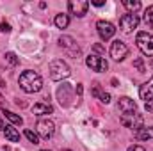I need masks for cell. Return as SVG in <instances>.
Returning <instances> with one entry per match:
<instances>
[{"instance_id":"6da1fadb","label":"cell","mask_w":153,"mask_h":151,"mask_svg":"<svg viewBox=\"0 0 153 151\" xmlns=\"http://www.w3.org/2000/svg\"><path fill=\"white\" fill-rule=\"evenodd\" d=\"M20 87L25 91V93H29V94H32V93H39L41 89H43V78L39 76V73L36 71H32V70H27V71H23L22 75H20Z\"/></svg>"},{"instance_id":"7a4b0ae2","label":"cell","mask_w":153,"mask_h":151,"mask_svg":"<svg viewBox=\"0 0 153 151\" xmlns=\"http://www.w3.org/2000/svg\"><path fill=\"white\" fill-rule=\"evenodd\" d=\"M70 73H71V70H70V66H68L66 61L55 59V61L50 62V78H52V80H55V82L64 80V78L70 76Z\"/></svg>"},{"instance_id":"3957f363","label":"cell","mask_w":153,"mask_h":151,"mask_svg":"<svg viewBox=\"0 0 153 151\" xmlns=\"http://www.w3.org/2000/svg\"><path fill=\"white\" fill-rule=\"evenodd\" d=\"M135 43H137V48H139L144 55L153 57V34L143 30V32H139V34H137Z\"/></svg>"},{"instance_id":"277c9868","label":"cell","mask_w":153,"mask_h":151,"mask_svg":"<svg viewBox=\"0 0 153 151\" xmlns=\"http://www.w3.org/2000/svg\"><path fill=\"white\" fill-rule=\"evenodd\" d=\"M85 64L91 71H96V73H102V71L109 70V62L105 61V57H100V55H94V53L85 57Z\"/></svg>"},{"instance_id":"5b68a950","label":"cell","mask_w":153,"mask_h":151,"mask_svg":"<svg viewBox=\"0 0 153 151\" xmlns=\"http://www.w3.org/2000/svg\"><path fill=\"white\" fill-rule=\"evenodd\" d=\"M57 100L62 107H70L73 101V87L71 84H62L57 89Z\"/></svg>"},{"instance_id":"8992f818","label":"cell","mask_w":153,"mask_h":151,"mask_svg":"<svg viewBox=\"0 0 153 151\" xmlns=\"http://www.w3.org/2000/svg\"><path fill=\"white\" fill-rule=\"evenodd\" d=\"M128 53H130V50H128V46L123 41H119V39L112 41V44H111V57L114 61H125L128 57Z\"/></svg>"},{"instance_id":"52a82bcc","label":"cell","mask_w":153,"mask_h":151,"mask_svg":"<svg viewBox=\"0 0 153 151\" xmlns=\"http://www.w3.org/2000/svg\"><path fill=\"white\" fill-rule=\"evenodd\" d=\"M137 25H139V16H137V14H132V13L121 16V20H119V29H121V32H125V34H128V32H132L134 29H137Z\"/></svg>"},{"instance_id":"ba28073f","label":"cell","mask_w":153,"mask_h":151,"mask_svg":"<svg viewBox=\"0 0 153 151\" xmlns=\"http://www.w3.org/2000/svg\"><path fill=\"white\" fill-rule=\"evenodd\" d=\"M38 135L41 139H45V141H48L52 135H53V130H55V124L50 121V119H39L38 121Z\"/></svg>"},{"instance_id":"9c48e42d","label":"cell","mask_w":153,"mask_h":151,"mask_svg":"<svg viewBox=\"0 0 153 151\" xmlns=\"http://www.w3.org/2000/svg\"><path fill=\"white\" fill-rule=\"evenodd\" d=\"M96 29H98V34H100V38L103 41H109L116 34V27L111 21H107V20H100L96 23Z\"/></svg>"},{"instance_id":"30bf717a","label":"cell","mask_w":153,"mask_h":151,"mask_svg":"<svg viewBox=\"0 0 153 151\" xmlns=\"http://www.w3.org/2000/svg\"><path fill=\"white\" fill-rule=\"evenodd\" d=\"M68 9H70L71 14H75V16H78V18H82V16L87 14L89 2H85V0H71V2L68 4Z\"/></svg>"},{"instance_id":"8fae6325","label":"cell","mask_w":153,"mask_h":151,"mask_svg":"<svg viewBox=\"0 0 153 151\" xmlns=\"http://www.w3.org/2000/svg\"><path fill=\"white\" fill-rule=\"evenodd\" d=\"M59 44H61L62 48H66L68 53L73 55L75 59L80 55V46L75 43V39L73 38H70V36H61V38H59Z\"/></svg>"},{"instance_id":"7c38bea8","label":"cell","mask_w":153,"mask_h":151,"mask_svg":"<svg viewBox=\"0 0 153 151\" xmlns=\"http://www.w3.org/2000/svg\"><path fill=\"white\" fill-rule=\"evenodd\" d=\"M117 107H119V110L123 112V115H130V114H135V112H137V105H135V101H134L132 98H128V96L119 98Z\"/></svg>"},{"instance_id":"4fadbf2b","label":"cell","mask_w":153,"mask_h":151,"mask_svg":"<svg viewBox=\"0 0 153 151\" xmlns=\"http://www.w3.org/2000/svg\"><path fill=\"white\" fill-rule=\"evenodd\" d=\"M139 96H141V100H144V101H152L153 100V76L146 82V84L141 85Z\"/></svg>"},{"instance_id":"5bb4252c","label":"cell","mask_w":153,"mask_h":151,"mask_svg":"<svg viewBox=\"0 0 153 151\" xmlns=\"http://www.w3.org/2000/svg\"><path fill=\"white\" fill-rule=\"evenodd\" d=\"M135 137L139 141H150L153 139V126H141L135 130Z\"/></svg>"},{"instance_id":"9a60e30c","label":"cell","mask_w":153,"mask_h":151,"mask_svg":"<svg viewBox=\"0 0 153 151\" xmlns=\"http://www.w3.org/2000/svg\"><path fill=\"white\" fill-rule=\"evenodd\" d=\"M53 112V107L50 103H36L32 107V114L36 115H45V114H52Z\"/></svg>"},{"instance_id":"2e32d148","label":"cell","mask_w":153,"mask_h":151,"mask_svg":"<svg viewBox=\"0 0 153 151\" xmlns=\"http://www.w3.org/2000/svg\"><path fill=\"white\" fill-rule=\"evenodd\" d=\"M4 133H5V139H7L9 142H18V141H20V133H18L16 128H13V126H5V128H4Z\"/></svg>"},{"instance_id":"e0dca14e","label":"cell","mask_w":153,"mask_h":151,"mask_svg":"<svg viewBox=\"0 0 153 151\" xmlns=\"http://www.w3.org/2000/svg\"><path fill=\"white\" fill-rule=\"evenodd\" d=\"M55 25H57V29H66L68 25H70V16L68 14H64V13H59L57 16H55Z\"/></svg>"},{"instance_id":"ac0fdd59","label":"cell","mask_w":153,"mask_h":151,"mask_svg":"<svg viewBox=\"0 0 153 151\" xmlns=\"http://www.w3.org/2000/svg\"><path fill=\"white\" fill-rule=\"evenodd\" d=\"M123 5H125L132 14H135V13L141 9V2H139V0H123Z\"/></svg>"},{"instance_id":"d6986e66","label":"cell","mask_w":153,"mask_h":151,"mask_svg":"<svg viewBox=\"0 0 153 151\" xmlns=\"http://www.w3.org/2000/svg\"><path fill=\"white\" fill-rule=\"evenodd\" d=\"M4 114H5V117H7L13 124H18V126H22V124H23V119H22L18 114L11 112V110H4Z\"/></svg>"},{"instance_id":"ffe728a7","label":"cell","mask_w":153,"mask_h":151,"mask_svg":"<svg viewBox=\"0 0 153 151\" xmlns=\"http://www.w3.org/2000/svg\"><path fill=\"white\" fill-rule=\"evenodd\" d=\"M144 23H146L150 29H153V5H150V7L144 11Z\"/></svg>"},{"instance_id":"44dd1931","label":"cell","mask_w":153,"mask_h":151,"mask_svg":"<svg viewBox=\"0 0 153 151\" xmlns=\"http://www.w3.org/2000/svg\"><path fill=\"white\" fill-rule=\"evenodd\" d=\"M23 135H25L32 144H39V135H38V133H34L32 130H25V132H23Z\"/></svg>"},{"instance_id":"7402d4cb","label":"cell","mask_w":153,"mask_h":151,"mask_svg":"<svg viewBox=\"0 0 153 151\" xmlns=\"http://www.w3.org/2000/svg\"><path fill=\"white\" fill-rule=\"evenodd\" d=\"M5 61H7L11 66H18V64H20V59H18L16 53H13V52H7V53H5Z\"/></svg>"},{"instance_id":"603a6c76","label":"cell","mask_w":153,"mask_h":151,"mask_svg":"<svg viewBox=\"0 0 153 151\" xmlns=\"http://www.w3.org/2000/svg\"><path fill=\"white\" fill-rule=\"evenodd\" d=\"M134 66L137 68V71H139V73H144V71H146V66H144V62H143V59H141V57H137V59L134 61Z\"/></svg>"},{"instance_id":"cb8c5ba5","label":"cell","mask_w":153,"mask_h":151,"mask_svg":"<svg viewBox=\"0 0 153 151\" xmlns=\"http://www.w3.org/2000/svg\"><path fill=\"white\" fill-rule=\"evenodd\" d=\"M0 32H11V25L7 21H2L0 23Z\"/></svg>"},{"instance_id":"d4e9b609","label":"cell","mask_w":153,"mask_h":151,"mask_svg":"<svg viewBox=\"0 0 153 151\" xmlns=\"http://www.w3.org/2000/svg\"><path fill=\"white\" fill-rule=\"evenodd\" d=\"M100 101H102V103H109V101H111V94H109V93H102V94H100Z\"/></svg>"},{"instance_id":"484cf974","label":"cell","mask_w":153,"mask_h":151,"mask_svg":"<svg viewBox=\"0 0 153 151\" xmlns=\"http://www.w3.org/2000/svg\"><path fill=\"white\" fill-rule=\"evenodd\" d=\"M100 94H102V91H100V85H98V84H94V87H93V96L100 98Z\"/></svg>"},{"instance_id":"4316f807","label":"cell","mask_w":153,"mask_h":151,"mask_svg":"<svg viewBox=\"0 0 153 151\" xmlns=\"http://www.w3.org/2000/svg\"><path fill=\"white\" fill-rule=\"evenodd\" d=\"M144 109H146V112L153 114V100H152V101H146V105H144Z\"/></svg>"},{"instance_id":"83f0119b","label":"cell","mask_w":153,"mask_h":151,"mask_svg":"<svg viewBox=\"0 0 153 151\" xmlns=\"http://www.w3.org/2000/svg\"><path fill=\"white\" fill-rule=\"evenodd\" d=\"M126 151H146V150H144L143 146H130Z\"/></svg>"},{"instance_id":"f1b7e54d","label":"cell","mask_w":153,"mask_h":151,"mask_svg":"<svg viewBox=\"0 0 153 151\" xmlns=\"http://www.w3.org/2000/svg\"><path fill=\"white\" fill-rule=\"evenodd\" d=\"M91 4H93V5H96V7H102V5H105V0H93Z\"/></svg>"},{"instance_id":"f546056e","label":"cell","mask_w":153,"mask_h":151,"mask_svg":"<svg viewBox=\"0 0 153 151\" xmlns=\"http://www.w3.org/2000/svg\"><path fill=\"white\" fill-rule=\"evenodd\" d=\"M82 93H84V87H82V84H76V94H78V96H82Z\"/></svg>"},{"instance_id":"4dcf8cb0","label":"cell","mask_w":153,"mask_h":151,"mask_svg":"<svg viewBox=\"0 0 153 151\" xmlns=\"http://www.w3.org/2000/svg\"><path fill=\"white\" fill-rule=\"evenodd\" d=\"M4 128H5V126H4V121L0 119V130H4Z\"/></svg>"},{"instance_id":"1f68e13d","label":"cell","mask_w":153,"mask_h":151,"mask_svg":"<svg viewBox=\"0 0 153 151\" xmlns=\"http://www.w3.org/2000/svg\"><path fill=\"white\" fill-rule=\"evenodd\" d=\"M62 151H71V150H62Z\"/></svg>"},{"instance_id":"d6a6232c","label":"cell","mask_w":153,"mask_h":151,"mask_svg":"<svg viewBox=\"0 0 153 151\" xmlns=\"http://www.w3.org/2000/svg\"><path fill=\"white\" fill-rule=\"evenodd\" d=\"M0 101H2V94H0Z\"/></svg>"},{"instance_id":"836d02e7","label":"cell","mask_w":153,"mask_h":151,"mask_svg":"<svg viewBox=\"0 0 153 151\" xmlns=\"http://www.w3.org/2000/svg\"><path fill=\"white\" fill-rule=\"evenodd\" d=\"M41 151H48V150H41Z\"/></svg>"},{"instance_id":"e575fe53","label":"cell","mask_w":153,"mask_h":151,"mask_svg":"<svg viewBox=\"0 0 153 151\" xmlns=\"http://www.w3.org/2000/svg\"><path fill=\"white\" fill-rule=\"evenodd\" d=\"M152 66H153V61H152Z\"/></svg>"}]
</instances>
